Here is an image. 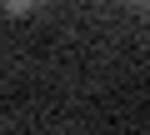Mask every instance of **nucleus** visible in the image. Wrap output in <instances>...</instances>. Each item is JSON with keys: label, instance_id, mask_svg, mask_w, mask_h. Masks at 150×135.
I'll use <instances>...</instances> for the list:
<instances>
[{"label": "nucleus", "instance_id": "1", "mask_svg": "<svg viewBox=\"0 0 150 135\" xmlns=\"http://www.w3.org/2000/svg\"><path fill=\"white\" fill-rule=\"evenodd\" d=\"M35 5H40V0H5V15H10V20H20V15H30Z\"/></svg>", "mask_w": 150, "mask_h": 135}]
</instances>
